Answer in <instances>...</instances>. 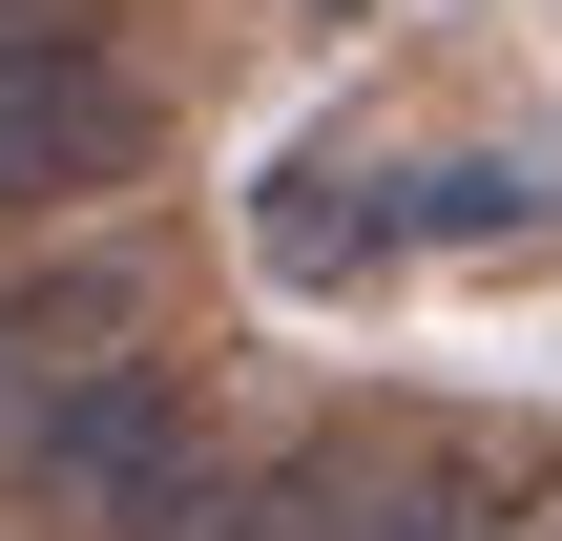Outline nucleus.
<instances>
[{
    "instance_id": "1",
    "label": "nucleus",
    "mask_w": 562,
    "mask_h": 541,
    "mask_svg": "<svg viewBox=\"0 0 562 541\" xmlns=\"http://www.w3.org/2000/svg\"><path fill=\"white\" fill-rule=\"evenodd\" d=\"M229 541H562V438L501 396H375L250 459Z\"/></svg>"
},
{
    "instance_id": "3",
    "label": "nucleus",
    "mask_w": 562,
    "mask_h": 541,
    "mask_svg": "<svg viewBox=\"0 0 562 541\" xmlns=\"http://www.w3.org/2000/svg\"><path fill=\"white\" fill-rule=\"evenodd\" d=\"M146 146H167V104L104 21H0V229L146 188Z\"/></svg>"
},
{
    "instance_id": "2",
    "label": "nucleus",
    "mask_w": 562,
    "mask_h": 541,
    "mask_svg": "<svg viewBox=\"0 0 562 541\" xmlns=\"http://www.w3.org/2000/svg\"><path fill=\"white\" fill-rule=\"evenodd\" d=\"M0 480H21V541H229V500H250V480L209 459V375H188V354H125L104 396L21 417Z\"/></svg>"
},
{
    "instance_id": "5",
    "label": "nucleus",
    "mask_w": 562,
    "mask_h": 541,
    "mask_svg": "<svg viewBox=\"0 0 562 541\" xmlns=\"http://www.w3.org/2000/svg\"><path fill=\"white\" fill-rule=\"evenodd\" d=\"M250 250H271V292H375V271L417 250V188L355 167V146H292V167L250 188Z\"/></svg>"
},
{
    "instance_id": "4",
    "label": "nucleus",
    "mask_w": 562,
    "mask_h": 541,
    "mask_svg": "<svg viewBox=\"0 0 562 541\" xmlns=\"http://www.w3.org/2000/svg\"><path fill=\"white\" fill-rule=\"evenodd\" d=\"M125 354H167V271H146V229H83V250H42V271H0V438L63 417V396H104Z\"/></svg>"
}]
</instances>
